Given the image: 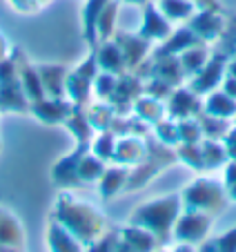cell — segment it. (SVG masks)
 Wrapping results in <instances>:
<instances>
[{"label":"cell","instance_id":"1","mask_svg":"<svg viewBox=\"0 0 236 252\" xmlns=\"http://www.w3.org/2000/svg\"><path fill=\"white\" fill-rule=\"evenodd\" d=\"M221 252H236V230L221 239Z\"/></svg>","mask_w":236,"mask_h":252}]
</instances>
